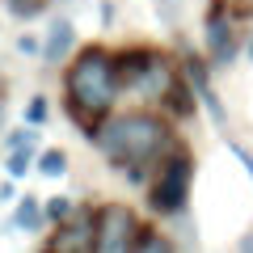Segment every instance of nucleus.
<instances>
[{
	"instance_id": "6",
	"label": "nucleus",
	"mask_w": 253,
	"mask_h": 253,
	"mask_svg": "<svg viewBox=\"0 0 253 253\" xmlns=\"http://www.w3.org/2000/svg\"><path fill=\"white\" fill-rule=\"evenodd\" d=\"M177 81H181V63L173 59L169 51L152 46V55H148V63H144V72H139V81L131 84V93H135L144 106H161L165 93H169Z\"/></svg>"
},
{
	"instance_id": "16",
	"label": "nucleus",
	"mask_w": 253,
	"mask_h": 253,
	"mask_svg": "<svg viewBox=\"0 0 253 253\" xmlns=\"http://www.w3.org/2000/svg\"><path fill=\"white\" fill-rule=\"evenodd\" d=\"M72 211H76V203L68 199V194H55V199L42 203V215H46V224H51V228H59L63 219H72Z\"/></svg>"
},
{
	"instance_id": "8",
	"label": "nucleus",
	"mask_w": 253,
	"mask_h": 253,
	"mask_svg": "<svg viewBox=\"0 0 253 253\" xmlns=\"http://www.w3.org/2000/svg\"><path fill=\"white\" fill-rule=\"evenodd\" d=\"M46 249L51 253H93V207H76L72 219H63L55 228Z\"/></svg>"
},
{
	"instance_id": "15",
	"label": "nucleus",
	"mask_w": 253,
	"mask_h": 253,
	"mask_svg": "<svg viewBox=\"0 0 253 253\" xmlns=\"http://www.w3.org/2000/svg\"><path fill=\"white\" fill-rule=\"evenodd\" d=\"M4 4V13L9 17H17V21H34V17H42L46 9H51L55 0H0Z\"/></svg>"
},
{
	"instance_id": "10",
	"label": "nucleus",
	"mask_w": 253,
	"mask_h": 253,
	"mask_svg": "<svg viewBox=\"0 0 253 253\" xmlns=\"http://www.w3.org/2000/svg\"><path fill=\"white\" fill-rule=\"evenodd\" d=\"M161 114H165V118H173V123H186V118H194V114H199V97H194V89H190V81H186V76H181V81L173 84L169 93H165Z\"/></svg>"
},
{
	"instance_id": "5",
	"label": "nucleus",
	"mask_w": 253,
	"mask_h": 253,
	"mask_svg": "<svg viewBox=\"0 0 253 253\" xmlns=\"http://www.w3.org/2000/svg\"><path fill=\"white\" fill-rule=\"evenodd\" d=\"M203 46H207V63L211 68H228L236 55V26H232V9L228 0H211L203 13Z\"/></svg>"
},
{
	"instance_id": "21",
	"label": "nucleus",
	"mask_w": 253,
	"mask_h": 253,
	"mask_svg": "<svg viewBox=\"0 0 253 253\" xmlns=\"http://www.w3.org/2000/svg\"><path fill=\"white\" fill-rule=\"evenodd\" d=\"M9 199H13V177L0 181V203H9Z\"/></svg>"
},
{
	"instance_id": "24",
	"label": "nucleus",
	"mask_w": 253,
	"mask_h": 253,
	"mask_svg": "<svg viewBox=\"0 0 253 253\" xmlns=\"http://www.w3.org/2000/svg\"><path fill=\"white\" fill-rule=\"evenodd\" d=\"M0 84H4V81H0Z\"/></svg>"
},
{
	"instance_id": "12",
	"label": "nucleus",
	"mask_w": 253,
	"mask_h": 253,
	"mask_svg": "<svg viewBox=\"0 0 253 253\" xmlns=\"http://www.w3.org/2000/svg\"><path fill=\"white\" fill-rule=\"evenodd\" d=\"M131 253H177V245H173L169 232H161V228L152 224V219H144V228H139V241Z\"/></svg>"
},
{
	"instance_id": "19",
	"label": "nucleus",
	"mask_w": 253,
	"mask_h": 253,
	"mask_svg": "<svg viewBox=\"0 0 253 253\" xmlns=\"http://www.w3.org/2000/svg\"><path fill=\"white\" fill-rule=\"evenodd\" d=\"M13 46H17V55H26V59L30 55H42V34H21Z\"/></svg>"
},
{
	"instance_id": "22",
	"label": "nucleus",
	"mask_w": 253,
	"mask_h": 253,
	"mask_svg": "<svg viewBox=\"0 0 253 253\" xmlns=\"http://www.w3.org/2000/svg\"><path fill=\"white\" fill-rule=\"evenodd\" d=\"M245 55H249V63H253V38H249V42H245Z\"/></svg>"
},
{
	"instance_id": "18",
	"label": "nucleus",
	"mask_w": 253,
	"mask_h": 253,
	"mask_svg": "<svg viewBox=\"0 0 253 253\" xmlns=\"http://www.w3.org/2000/svg\"><path fill=\"white\" fill-rule=\"evenodd\" d=\"M156 17H161L169 30H177V21H181V0H156Z\"/></svg>"
},
{
	"instance_id": "1",
	"label": "nucleus",
	"mask_w": 253,
	"mask_h": 253,
	"mask_svg": "<svg viewBox=\"0 0 253 253\" xmlns=\"http://www.w3.org/2000/svg\"><path fill=\"white\" fill-rule=\"evenodd\" d=\"M101 161L131 186H148V173L177 148V123L161 110H114L89 135Z\"/></svg>"
},
{
	"instance_id": "11",
	"label": "nucleus",
	"mask_w": 253,
	"mask_h": 253,
	"mask_svg": "<svg viewBox=\"0 0 253 253\" xmlns=\"http://www.w3.org/2000/svg\"><path fill=\"white\" fill-rule=\"evenodd\" d=\"M42 224H46L42 203H38L34 194H21V199L13 203V228H21V232H38Z\"/></svg>"
},
{
	"instance_id": "17",
	"label": "nucleus",
	"mask_w": 253,
	"mask_h": 253,
	"mask_svg": "<svg viewBox=\"0 0 253 253\" xmlns=\"http://www.w3.org/2000/svg\"><path fill=\"white\" fill-rule=\"evenodd\" d=\"M46 118H51V101H46L42 93H34V97L26 101V126H42Z\"/></svg>"
},
{
	"instance_id": "7",
	"label": "nucleus",
	"mask_w": 253,
	"mask_h": 253,
	"mask_svg": "<svg viewBox=\"0 0 253 253\" xmlns=\"http://www.w3.org/2000/svg\"><path fill=\"white\" fill-rule=\"evenodd\" d=\"M181 76L190 81V89H194V97H199V106L211 114V123L215 126H224L228 118H224V106H219V97H215V84H211V63H207V55H194V51H181Z\"/></svg>"
},
{
	"instance_id": "4",
	"label": "nucleus",
	"mask_w": 253,
	"mask_h": 253,
	"mask_svg": "<svg viewBox=\"0 0 253 253\" xmlns=\"http://www.w3.org/2000/svg\"><path fill=\"white\" fill-rule=\"evenodd\" d=\"M139 228H144L139 211L118 199L93 207V253H131L139 241Z\"/></svg>"
},
{
	"instance_id": "14",
	"label": "nucleus",
	"mask_w": 253,
	"mask_h": 253,
	"mask_svg": "<svg viewBox=\"0 0 253 253\" xmlns=\"http://www.w3.org/2000/svg\"><path fill=\"white\" fill-rule=\"evenodd\" d=\"M38 148H17V152H4V169H9L13 181H26V173H34Z\"/></svg>"
},
{
	"instance_id": "20",
	"label": "nucleus",
	"mask_w": 253,
	"mask_h": 253,
	"mask_svg": "<svg viewBox=\"0 0 253 253\" xmlns=\"http://www.w3.org/2000/svg\"><path fill=\"white\" fill-rule=\"evenodd\" d=\"M236 249H241V253H253V228H245V232H241V241H236Z\"/></svg>"
},
{
	"instance_id": "23",
	"label": "nucleus",
	"mask_w": 253,
	"mask_h": 253,
	"mask_svg": "<svg viewBox=\"0 0 253 253\" xmlns=\"http://www.w3.org/2000/svg\"><path fill=\"white\" fill-rule=\"evenodd\" d=\"M0 118H4V84H0Z\"/></svg>"
},
{
	"instance_id": "13",
	"label": "nucleus",
	"mask_w": 253,
	"mask_h": 253,
	"mask_svg": "<svg viewBox=\"0 0 253 253\" xmlns=\"http://www.w3.org/2000/svg\"><path fill=\"white\" fill-rule=\"evenodd\" d=\"M34 173H38V177H51V181L68 177V152H63V148H38Z\"/></svg>"
},
{
	"instance_id": "2",
	"label": "nucleus",
	"mask_w": 253,
	"mask_h": 253,
	"mask_svg": "<svg viewBox=\"0 0 253 253\" xmlns=\"http://www.w3.org/2000/svg\"><path fill=\"white\" fill-rule=\"evenodd\" d=\"M118 97H123V81H118L114 46L106 42L76 46L72 59L63 63V110H68V118L84 135H93L118 110Z\"/></svg>"
},
{
	"instance_id": "9",
	"label": "nucleus",
	"mask_w": 253,
	"mask_h": 253,
	"mask_svg": "<svg viewBox=\"0 0 253 253\" xmlns=\"http://www.w3.org/2000/svg\"><path fill=\"white\" fill-rule=\"evenodd\" d=\"M72 51H76V26H72V17H55L51 26H46V34H42V55H38V59H42L46 68H59V63L72 59Z\"/></svg>"
},
{
	"instance_id": "3",
	"label": "nucleus",
	"mask_w": 253,
	"mask_h": 253,
	"mask_svg": "<svg viewBox=\"0 0 253 253\" xmlns=\"http://www.w3.org/2000/svg\"><path fill=\"white\" fill-rule=\"evenodd\" d=\"M194 152L186 144H177L148 177V211L156 219H181L194 194Z\"/></svg>"
}]
</instances>
